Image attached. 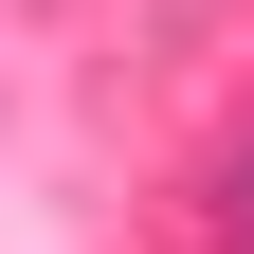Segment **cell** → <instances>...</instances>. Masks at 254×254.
Returning <instances> with one entry per match:
<instances>
[{"label": "cell", "mask_w": 254, "mask_h": 254, "mask_svg": "<svg viewBox=\"0 0 254 254\" xmlns=\"http://www.w3.org/2000/svg\"><path fill=\"white\" fill-rule=\"evenodd\" d=\"M218 218H236V254H254V145H236V200H218Z\"/></svg>", "instance_id": "cell-1"}]
</instances>
